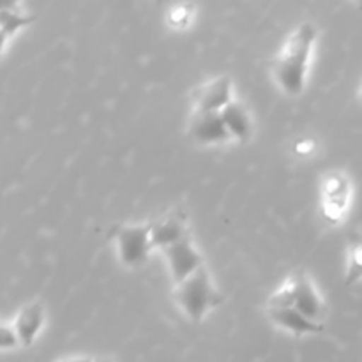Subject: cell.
Here are the masks:
<instances>
[{"label": "cell", "mask_w": 362, "mask_h": 362, "mask_svg": "<svg viewBox=\"0 0 362 362\" xmlns=\"http://www.w3.org/2000/svg\"><path fill=\"white\" fill-rule=\"evenodd\" d=\"M189 134L198 144H221L228 140V133L221 112H200L194 110L189 120Z\"/></svg>", "instance_id": "6"}, {"label": "cell", "mask_w": 362, "mask_h": 362, "mask_svg": "<svg viewBox=\"0 0 362 362\" xmlns=\"http://www.w3.org/2000/svg\"><path fill=\"white\" fill-rule=\"evenodd\" d=\"M189 6H179L175 11H172L170 13V21H172L173 25H177V27H182V25L187 23V18H189Z\"/></svg>", "instance_id": "15"}, {"label": "cell", "mask_w": 362, "mask_h": 362, "mask_svg": "<svg viewBox=\"0 0 362 362\" xmlns=\"http://www.w3.org/2000/svg\"><path fill=\"white\" fill-rule=\"evenodd\" d=\"M18 343H20V339H18V334H16V331H14V327L4 325V327H2V341H0L2 349H13V346H16Z\"/></svg>", "instance_id": "16"}, {"label": "cell", "mask_w": 362, "mask_h": 362, "mask_svg": "<svg viewBox=\"0 0 362 362\" xmlns=\"http://www.w3.org/2000/svg\"><path fill=\"white\" fill-rule=\"evenodd\" d=\"M94 362H112V361H108V359H98V361H94Z\"/></svg>", "instance_id": "19"}, {"label": "cell", "mask_w": 362, "mask_h": 362, "mask_svg": "<svg viewBox=\"0 0 362 362\" xmlns=\"http://www.w3.org/2000/svg\"><path fill=\"white\" fill-rule=\"evenodd\" d=\"M42 324H45V308H42V304L39 300L25 304L13 325L21 345L30 346L34 343L35 336L41 331Z\"/></svg>", "instance_id": "11"}, {"label": "cell", "mask_w": 362, "mask_h": 362, "mask_svg": "<svg viewBox=\"0 0 362 362\" xmlns=\"http://www.w3.org/2000/svg\"><path fill=\"white\" fill-rule=\"evenodd\" d=\"M350 197V182L341 172H332L324 180V214L329 221L341 219Z\"/></svg>", "instance_id": "8"}, {"label": "cell", "mask_w": 362, "mask_h": 362, "mask_svg": "<svg viewBox=\"0 0 362 362\" xmlns=\"http://www.w3.org/2000/svg\"><path fill=\"white\" fill-rule=\"evenodd\" d=\"M269 317L276 325L293 332V334H313V332L324 331V325L320 322L311 320L293 306L269 308Z\"/></svg>", "instance_id": "10"}, {"label": "cell", "mask_w": 362, "mask_h": 362, "mask_svg": "<svg viewBox=\"0 0 362 362\" xmlns=\"http://www.w3.org/2000/svg\"><path fill=\"white\" fill-rule=\"evenodd\" d=\"M362 278V235L352 233L350 235L349 250V269H346L345 285L350 286Z\"/></svg>", "instance_id": "14"}, {"label": "cell", "mask_w": 362, "mask_h": 362, "mask_svg": "<svg viewBox=\"0 0 362 362\" xmlns=\"http://www.w3.org/2000/svg\"><path fill=\"white\" fill-rule=\"evenodd\" d=\"M317 27L310 21L300 23L286 39L281 55L274 62V76L278 83L290 95L303 92L306 83L308 62L311 57V48L317 39Z\"/></svg>", "instance_id": "1"}, {"label": "cell", "mask_w": 362, "mask_h": 362, "mask_svg": "<svg viewBox=\"0 0 362 362\" xmlns=\"http://www.w3.org/2000/svg\"><path fill=\"white\" fill-rule=\"evenodd\" d=\"M361 99H362V90H361Z\"/></svg>", "instance_id": "20"}, {"label": "cell", "mask_w": 362, "mask_h": 362, "mask_svg": "<svg viewBox=\"0 0 362 362\" xmlns=\"http://www.w3.org/2000/svg\"><path fill=\"white\" fill-rule=\"evenodd\" d=\"M228 103H232V81L228 76L214 78L193 92L194 110L200 112H221Z\"/></svg>", "instance_id": "7"}, {"label": "cell", "mask_w": 362, "mask_h": 362, "mask_svg": "<svg viewBox=\"0 0 362 362\" xmlns=\"http://www.w3.org/2000/svg\"><path fill=\"white\" fill-rule=\"evenodd\" d=\"M60 362H94L90 357H69V359H64Z\"/></svg>", "instance_id": "18"}, {"label": "cell", "mask_w": 362, "mask_h": 362, "mask_svg": "<svg viewBox=\"0 0 362 362\" xmlns=\"http://www.w3.org/2000/svg\"><path fill=\"white\" fill-rule=\"evenodd\" d=\"M283 306H293L299 310L300 313L306 315L308 318L317 322L318 318L324 315L325 306L322 303L320 296L315 290L313 283H311L310 276L304 271H296L292 278L286 281L279 292L269 300V308H283Z\"/></svg>", "instance_id": "3"}, {"label": "cell", "mask_w": 362, "mask_h": 362, "mask_svg": "<svg viewBox=\"0 0 362 362\" xmlns=\"http://www.w3.org/2000/svg\"><path fill=\"white\" fill-rule=\"evenodd\" d=\"M163 255L168 260L170 272L175 283H182L184 279L189 278L191 274L204 267V258H202L200 251L193 246L189 235L180 239L179 243L172 244V246L165 247Z\"/></svg>", "instance_id": "5"}, {"label": "cell", "mask_w": 362, "mask_h": 362, "mask_svg": "<svg viewBox=\"0 0 362 362\" xmlns=\"http://www.w3.org/2000/svg\"><path fill=\"white\" fill-rule=\"evenodd\" d=\"M175 300L191 320L200 322L207 311L223 303V296L212 285L207 269L202 267L182 283H177Z\"/></svg>", "instance_id": "2"}, {"label": "cell", "mask_w": 362, "mask_h": 362, "mask_svg": "<svg viewBox=\"0 0 362 362\" xmlns=\"http://www.w3.org/2000/svg\"><path fill=\"white\" fill-rule=\"evenodd\" d=\"M221 117L225 120V126L232 136L239 138V140H247L251 136V119L247 115L246 108L240 103L232 101L221 110Z\"/></svg>", "instance_id": "12"}, {"label": "cell", "mask_w": 362, "mask_h": 362, "mask_svg": "<svg viewBox=\"0 0 362 362\" xmlns=\"http://www.w3.org/2000/svg\"><path fill=\"white\" fill-rule=\"evenodd\" d=\"M311 151H313V144H311L310 140L300 141V144L297 145V152H299V154H310Z\"/></svg>", "instance_id": "17"}, {"label": "cell", "mask_w": 362, "mask_h": 362, "mask_svg": "<svg viewBox=\"0 0 362 362\" xmlns=\"http://www.w3.org/2000/svg\"><path fill=\"white\" fill-rule=\"evenodd\" d=\"M0 20H2V42H6L11 34H14L23 25L30 23L34 16L28 14L21 4H7L2 7Z\"/></svg>", "instance_id": "13"}, {"label": "cell", "mask_w": 362, "mask_h": 362, "mask_svg": "<svg viewBox=\"0 0 362 362\" xmlns=\"http://www.w3.org/2000/svg\"><path fill=\"white\" fill-rule=\"evenodd\" d=\"M119 257L124 265H140L148 258L152 246L151 225L120 226L115 232Z\"/></svg>", "instance_id": "4"}, {"label": "cell", "mask_w": 362, "mask_h": 362, "mask_svg": "<svg viewBox=\"0 0 362 362\" xmlns=\"http://www.w3.org/2000/svg\"><path fill=\"white\" fill-rule=\"evenodd\" d=\"M151 235L152 246L161 247V250L179 243L180 239L187 237L186 216L180 212H172L156 223H151Z\"/></svg>", "instance_id": "9"}]
</instances>
